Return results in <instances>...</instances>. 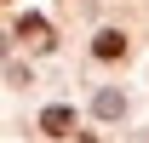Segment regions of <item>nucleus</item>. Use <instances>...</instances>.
Instances as JSON below:
<instances>
[{"instance_id": "f257e3e1", "label": "nucleus", "mask_w": 149, "mask_h": 143, "mask_svg": "<svg viewBox=\"0 0 149 143\" xmlns=\"http://www.w3.org/2000/svg\"><path fill=\"white\" fill-rule=\"evenodd\" d=\"M17 40L29 46V52H52V46H57V40H52V23H46V17H23V23H17Z\"/></svg>"}, {"instance_id": "f03ea898", "label": "nucleus", "mask_w": 149, "mask_h": 143, "mask_svg": "<svg viewBox=\"0 0 149 143\" xmlns=\"http://www.w3.org/2000/svg\"><path fill=\"white\" fill-rule=\"evenodd\" d=\"M92 52L103 57V63H115V57H126V35H120V29H97V40H92Z\"/></svg>"}, {"instance_id": "7ed1b4c3", "label": "nucleus", "mask_w": 149, "mask_h": 143, "mask_svg": "<svg viewBox=\"0 0 149 143\" xmlns=\"http://www.w3.org/2000/svg\"><path fill=\"white\" fill-rule=\"evenodd\" d=\"M69 126H74V109H63V103H52L40 115V132H52V137H69Z\"/></svg>"}, {"instance_id": "20e7f679", "label": "nucleus", "mask_w": 149, "mask_h": 143, "mask_svg": "<svg viewBox=\"0 0 149 143\" xmlns=\"http://www.w3.org/2000/svg\"><path fill=\"white\" fill-rule=\"evenodd\" d=\"M0 52H6V40H0Z\"/></svg>"}]
</instances>
